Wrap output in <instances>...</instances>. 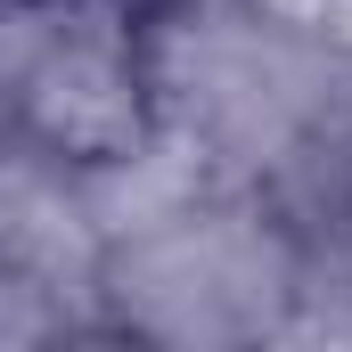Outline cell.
Segmentation results:
<instances>
[{
    "label": "cell",
    "instance_id": "6da1fadb",
    "mask_svg": "<svg viewBox=\"0 0 352 352\" xmlns=\"http://www.w3.org/2000/svg\"><path fill=\"white\" fill-rule=\"evenodd\" d=\"M156 8L0 0V148L50 180H123L173 131Z\"/></svg>",
    "mask_w": 352,
    "mask_h": 352
},
{
    "label": "cell",
    "instance_id": "7a4b0ae2",
    "mask_svg": "<svg viewBox=\"0 0 352 352\" xmlns=\"http://www.w3.org/2000/svg\"><path fill=\"white\" fill-rule=\"evenodd\" d=\"M98 8H156V16H173L180 0H98Z\"/></svg>",
    "mask_w": 352,
    "mask_h": 352
}]
</instances>
